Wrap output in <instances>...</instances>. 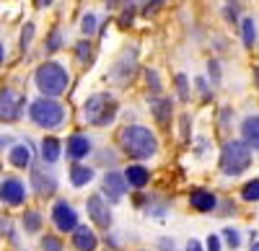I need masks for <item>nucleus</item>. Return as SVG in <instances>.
Wrapping results in <instances>:
<instances>
[{"label":"nucleus","mask_w":259,"mask_h":251,"mask_svg":"<svg viewBox=\"0 0 259 251\" xmlns=\"http://www.w3.org/2000/svg\"><path fill=\"white\" fill-rule=\"evenodd\" d=\"M119 145L130 158H138V161L153 158L158 153L156 135L148 127H143V124H127V127L119 132Z\"/></svg>","instance_id":"1"},{"label":"nucleus","mask_w":259,"mask_h":251,"mask_svg":"<svg viewBox=\"0 0 259 251\" xmlns=\"http://www.w3.org/2000/svg\"><path fill=\"white\" fill-rule=\"evenodd\" d=\"M34 83L41 96L47 98H55V96H62L65 91H68V83H70V75L68 70H65L60 62L50 60L45 62V65H39L36 73H34Z\"/></svg>","instance_id":"2"},{"label":"nucleus","mask_w":259,"mask_h":251,"mask_svg":"<svg viewBox=\"0 0 259 251\" xmlns=\"http://www.w3.org/2000/svg\"><path fill=\"white\" fill-rule=\"evenodd\" d=\"M117 109H119V104L112 93H94L83 104V119L91 127H106V124L114 122Z\"/></svg>","instance_id":"3"},{"label":"nucleus","mask_w":259,"mask_h":251,"mask_svg":"<svg viewBox=\"0 0 259 251\" xmlns=\"http://www.w3.org/2000/svg\"><path fill=\"white\" fill-rule=\"evenodd\" d=\"M29 119L41 130H57L65 122V107L55 98L41 96V98L29 104Z\"/></svg>","instance_id":"4"},{"label":"nucleus","mask_w":259,"mask_h":251,"mask_svg":"<svg viewBox=\"0 0 259 251\" xmlns=\"http://www.w3.org/2000/svg\"><path fill=\"white\" fill-rule=\"evenodd\" d=\"M251 166V148L244 140H228L221 150V171L226 176H239Z\"/></svg>","instance_id":"5"},{"label":"nucleus","mask_w":259,"mask_h":251,"mask_svg":"<svg viewBox=\"0 0 259 251\" xmlns=\"http://www.w3.org/2000/svg\"><path fill=\"white\" fill-rule=\"evenodd\" d=\"M26 98L16 93L13 88H3L0 91V122H18L24 114Z\"/></svg>","instance_id":"6"},{"label":"nucleus","mask_w":259,"mask_h":251,"mask_svg":"<svg viewBox=\"0 0 259 251\" xmlns=\"http://www.w3.org/2000/svg\"><path fill=\"white\" fill-rule=\"evenodd\" d=\"M135 70H138V49L130 47V49H124L117 57V62H114L112 70H109V78L114 83H127V80H133Z\"/></svg>","instance_id":"7"},{"label":"nucleus","mask_w":259,"mask_h":251,"mask_svg":"<svg viewBox=\"0 0 259 251\" xmlns=\"http://www.w3.org/2000/svg\"><path fill=\"white\" fill-rule=\"evenodd\" d=\"M52 220H55V225H57L60 233H70V231H75V228H78V213L73 210V205H68L65 199L55 202V207H52Z\"/></svg>","instance_id":"8"},{"label":"nucleus","mask_w":259,"mask_h":251,"mask_svg":"<svg viewBox=\"0 0 259 251\" xmlns=\"http://www.w3.org/2000/svg\"><path fill=\"white\" fill-rule=\"evenodd\" d=\"M26 199V186L21 179L16 176H8L0 181V202L3 205H11V207H18V205H24Z\"/></svg>","instance_id":"9"},{"label":"nucleus","mask_w":259,"mask_h":251,"mask_svg":"<svg viewBox=\"0 0 259 251\" xmlns=\"http://www.w3.org/2000/svg\"><path fill=\"white\" fill-rule=\"evenodd\" d=\"M85 210H89V218H91L99 228H109V225H112L109 202H106L101 194H91L89 199H85Z\"/></svg>","instance_id":"10"},{"label":"nucleus","mask_w":259,"mask_h":251,"mask_svg":"<svg viewBox=\"0 0 259 251\" xmlns=\"http://www.w3.org/2000/svg\"><path fill=\"white\" fill-rule=\"evenodd\" d=\"M101 189H104L106 197H109V202H119L127 192V181L119 171H106L104 181H101Z\"/></svg>","instance_id":"11"},{"label":"nucleus","mask_w":259,"mask_h":251,"mask_svg":"<svg viewBox=\"0 0 259 251\" xmlns=\"http://www.w3.org/2000/svg\"><path fill=\"white\" fill-rule=\"evenodd\" d=\"M91 140L85 137V135H70L68 137V145H65V153H68V158L73 161V163H78V161H83L85 156L91 153Z\"/></svg>","instance_id":"12"},{"label":"nucleus","mask_w":259,"mask_h":251,"mask_svg":"<svg viewBox=\"0 0 259 251\" xmlns=\"http://www.w3.org/2000/svg\"><path fill=\"white\" fill-rule=\"evenodd\" d=\"M73 243H75L78 251H96L99 238H96V233L91 231L89 225H78L73 231Z\"/></svg>","instance_id":"13"},{"label":"nucleus","mask_w":259,"mask_h":251,"mask_svg":"<svg viewBox=\"0 0 259 251\" xmlns=\"http://www.w3.org/2000/svg\"><path fill=\"white\" fill-rule=\"evenodd\" d=\"M31 186H34L36 194L47 197V194H52V192L57 189V181H55V176L45 174L41 169H34V171H31Z\"/></svg>","instance_id":"14"},{"label":"nucleus","mask_w":259,"mask_h":251,"mask_svg":"<svg viewBox=\"0 0 259 251\" xmlns=\"http://www.w3.org/2000/svg\"><path fill=\"white\" fill-rule=\"evenodd\" d=\"M122 176H124L127 186H135V189H143V186L150 181V171L145 169V166H140V163L127 166V171H124Z\"/></svg>","instance_id":"15"},{"label":"nucleus","mask_w":259,"mask_h":251,"mask_svg":"<svg viewBox=\"0 0 259 251\" xmlns=\"http://www.w3.org/2000/svg\"><path fill=\"white\" fill-rule=\"evenodd\" d=\"M241 135H244V142L249 148L259 150V114H251L241 122Z\"/></svg>","instance_id":"16"},{"label":"nucleus","mask_w":259,"mask_h":251,"mask_svg":"<svg viewBox=\"0 0 259 251\" xmlns=\"http://www.w3.org/2000/svg\"><path fill=\"white\" fill-rule=\"evenodd\" d=\"M189 205H192L197 213H210V210H215V205H218V199H215V194H212V192L194 189V192L189 194Z\"/></svg>","instance_id":"17"},{"label":"nucleus","mask_w":259,"mask_h":251,"mask_svg":"<svg viewBox=\"0 0 259 251\" xmlns=\"http://www.w3.org/2000/svg\"><path fill=\"white\" fill-rule=\"evenodd\" d=\"M150 112H153V117H156L158 124H168L171 112H174V107H171V98L153 96V98H150Z\"/></svg>","instance_id":"18"},{"label":"nucleus","mask_w":259,"mask_h":251,"mask_svg":"<svg viewBox=\"0 0 259 251\" xmlns=\"http://www.w3.org/2000/svg\"><path fill=\"white\" fill-rule=\"evenodd\" d=\"M8 161H11V166H16V169H29V166H31V150H29V145L26 142L11 145Z\"/></svg>","instance_id":"19"},{"label":"nucleus","mask_w":259,"mask_h":251,"mask_svg":"<svg viewBox=\"0 0 259 251\" xmlns=\"http://www.w3.org/2000/svg\"><path fill=\"white\" fill-rule=\"evenodd\" d=\"M94 181V169L91 166H83V163H73L70 166V184L73 186H85V184H91Z\"/></svg>","instance_id":"20"},{"label":"nucleus","mask_w":259,"mask_h":251,"mask_svg":"<svg viewBox=\"0 0 259 251\" xmlns=\"http://www.w3.org/2000/svg\"><path fill=\"white\" fill-rule=\"evenodd\" d=\"M60 153H62V145H60L57 137H45L41 140V161L45 163H57Z\"/></svg>","instance_id":"21"},{"label":"nucleus","mask_w":259,"mask_h":251,"mask_svg":"<svg viewBox=\"0 0 259 251\" xmlns=\"http://www.w3.org/2000/svg\"><path fill=\"white\" fill-rule=\"evenodd\" d=\"M241 36H244V47H254L256 44V24L254 18H244L241 21Z\"/></svg>","instance_id":"22"},{"label":"nucleus","mask_w":259,"mask_h":251,"mask_svg":"<svg viewBox=\"0 0 259 251\" xmlns=\"http://www.w3.org/2000/svg\"><path fill=\"white\" fill-rule=\"evenodd\" d=\"M96 29H99V16L96 13H85L83 21H80V34L83 36H94Z\"/></svg>","instance_id":"23"},{"label":"nucleus","mask_w":259,"mask_h":251,"mask_svg":"<svg viewBox=\"0 0 259 251\" xmlns=\"http://www.w3.org/2000/svg\"><path fill=\"white\" fill-rule=\"evenodd\" d=\"M241 197H244L246 202H259V179H254V181H249V184L244 186Z\"/></svg>","instance_id":"24"},{"label":"nucleus","mask_w":259,"mask_h":251,"mask_svg":"<svg viewBox=\"0 0 259 251\" xmlns=\"http://www.w3.org/2000/svg\"><path fill=\"white\" fill-rule=\"evenodd\" d=\"M24 228H26V233H36L41 228V215L39 213H26L24 215Z\"/></svg>","instance_id":"25"},{"label":"nucleus","mask_w":259,"mask_h":251,"mask_svg":"<svg viewBox=\"0 0 259 251\" xmlns=\"http://www.w3.org/2000/svg\"><path fill=\"white\" fill-rule=\"evenodd\" d=\"M75 55H78V60L80 62H91V44H89V41H78V44H75Z\"/></svg>","instance_id":"26"},{"label":"nucleus","mask_w":259,"mask_h":251,"mask_svg":"<svg viewBox=\"0 0 259 251\" xmlns=\"http://www.w3.org/2000/svg\"><path fill=\"white\" fill-rule=\"evenodd\" d=\"M62 47V31L60 29H52L50 39H47V52H57Z\"/></svg>","instance_id":"27"},{"label":"nucleus","mask_w":259,"mask_h":251,"mask_svg":"<svg viewBox=\"0 0 259 251\" xmlns=\"http://www.w3.org/2000/svg\"><path fill=\"white\" fill-rule=\"evenodd\" d=\"M177 91H179V98L182 101H189V83H187V75L184 73L177 75Z\"/></svg>","instance_id":"28"},{"label":"nucleus","mask_w":259,"mask_h":251,"mask_svg":"<svg viewBox=\"0 0 259 251\" xmlns=\"http://www.w3.org/2000/svg\"><path fill=\"white\" fill-rule=\"evenodd\" d=\"M223 236H226V243H228L231 248H239V246H241V236H239V231H233V228H226Z\"/></svg>","instance_id":"29"},{"label":"nucleus","mask_w":259,"mask_h":251,"mask_svg":"<svg viewBox=\"0 0 259 251\" xmlns=\"http://www.w3.org/2000/svg\"><path fill=\"white\" fill-rule=\"evenodd\" d=\"M41 248L45 251H62V241L55 238V236H45L41 238Z\"/></svg>","instance_id":"30"},{"label":"nucleus","mask_w":259,"mask_h":251,"mask_svg":"<svg viewBox=\"0 0 259 251\" xmlns=\"http://www.w3.org/2000/svg\"><path fill=\"white\" fill-rule=\"evenodd\" d=\"M145 78H148V88L153 91V93H158V91H161V80H158V73H156V70H145Z\"/></svg>","instance_id":"31"},{"label":"nucleus","mask_w":259,"mask_h":251,"mask_svg":"<svg viewBox=\"0 0 259 251\" xmlns=\"http://www.w3.org/2000/svg\"><path fill=\"white\" fill-rule=\"evenodd\" d=\"M207 73H210L212 83H221V65H218V60H210L207 62Z\"/></svg>","instance_id":"32"},{"label":"nucleus","mask_w":259,"mask_h":251,"mask_svg":"<svg viewBox=\"0 0 259 251\" xmlns=\"http://www.w3.org/2000/svg\"><path fill=\"white\" fill-rule=\"evenodd\" d=\"M31 36H34V24H26L24 26V34H21V47H24V49L31 44Z\"/></svg>","instance_id":"33"},{"label":"nucleus","mask_w":259,"mask_h":251,"mask_svg":"<svg viewBox=\"0 0 259 251\" xmlns=\"http://www.w3.org/2000/svg\"><path fill=\"white\" fill-rule=\"evenodd\" d=\"M161 6H163V0H148L145 8H143V13H145V16H153V13L161 11Z\"/></svg>","instance_id":"34"},{"label":"nucleus","mask_w":259,"mask_h":251,"mask_svg":"<svg viewBox=\"0 0 259 251\" xmlns=\"http://www.w3.org/2000/svg\"><path fill=\"white\" fill-rule=\"evenodd\" d=\"M133 18H135V8L130 6V8H127V11L122 13V18H119V24H122V26H127V24H133Z\"/></svg>","instance_id":"35"},{"label":"nucleus","mask_w":259,"mask_h":251,"mask_svg":"<svg viewBox=\"0 0 259 251\" xmlns=\"http://www.w3.org/2000/svg\"><path fill=\"white\" fill-rule=\"evenodd\" d=\"M207 251H221V238L218 236H210L207 238Z\"/></svg>","instance_id":"36"},{"label":"nucleus","mask_w":259,"mask_h":251,"mask_svg":"<svg viewBox=\"0 0 259 251\" xmlns=\"http://www.w3.org/2000/svg\"><path fill=\"white\" fill-rule=\"evenodd\" d=\"M194 83H197V88L202 91V96H210V88H207V80H205V78H197Z\"/></svg>","instance_id":"37"},{"label":"nucleus","mask_w":259,"mask_h":251,"mask_svg":"<svg viewBox=\"0 0 259 251\" xmlns=\"http://www.w3.org/2000/svg\"><path fill=\"white\" fill-rule=\"evenodd\" d=\"M187 251H202V246H200V241H194V238H192V241L187 243Z\"/></svg>","instance_id":"38"},{"label":"nucleus","mask_w":259,"mask_h":251,"mask_svg":"<svg viewBox=\"0 0 259 251\" xmlns=\"http://www.w3.org/2000/svg\"><path fill=\"white\" fill-rule=\"evenodd\" d=\"M11 140H13V137H8V135H0V150H3V148H8V145H11Z\"/></svg>","instance_id":"39"},{"label":"nucleus","mask_w":259,"mask_h":251,"mask_svg":"<svg viewBox=\"0 0 259 251\" xmlns=\"http://www.w3.org/2000/svg\"><path fill=\"white\" fill-rule=\"evenodd\" d=\"M119 3H122V0H104V6L109 8V11H114V8H117Z\"/></svg>","instance_id":"40"},{"label":"nucleus","mask_w":259,"mask_h":251,"mask_svg":"<svg viewBox=\"0 0 259 251\" xmlns=\"http://www.w3.org/2000/svg\"><path fill=\"white\" fill-rule=\"evenodd\" d=\"M52 3V0H36V8H47Z\"/></svg>","instance_id":"41"},{"label":"nucleus","mask_w":259,"mask_h":251,"mask_svg":"<svg viewBox=\"0 0 259 251\" xmlns=\"http://www.w3.org/2000/svg\"><path fill=\"white\" fill-rule=\"evenodd\" d=\"M3 60H6V49H3V41H0V68H3Z\"/></svg>","instance_id":"42"},{"label":"nucleus","mask_w":259,"mask_h":251,"mask_svg":"<svg viewBox=\"0 0 259 251\" xmlns=\"http://www.w3.org/2000/svg\"><path fill=\"white\" fill-rule=\"evenodd\" d=\"M251 251H259V241H256V243H251Z\"/></svg>","instance_id":"43"},{"label":"nucleus","mask_w":259,"mask_h":251,"mask_svg":"<svg viewBox=\"0 0 259 251\" xmlns=\"http://www.w3.org/2000/svg\"><path fill=\"white\" fill-rule=\"evenodd\" d=\"M127 3H130V6H133V0H127Z\"/></svg>","instance_id":"44"}]
</instances>
